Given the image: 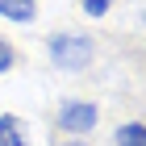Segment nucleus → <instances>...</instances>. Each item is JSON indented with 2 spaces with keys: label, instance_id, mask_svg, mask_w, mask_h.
Masks as SVG:
<instances>
[{
  "label": "nucleus",
  "instance_id": "1",
  "mask_svg": "<svg viewBox=\"0 0 146 146\" xmlns=\"http://www.w3.org/2000/svg\"><path fill=\"white\" fill-rule=\"evenodd\" d=\"M46 54H50V63L58 71H84L92 63V54H96V46L79 29H58V34L46 38Z\"/></svg>",
  "mask_w": 146,
  "mask_h": 146
},
{
  "label": "nucleus",
  "instance_id": "2",
  "mask_svg": "<svg viewBox=\"0 0 146 146\" xmlns=\"http://www.w3.org/2000/svg\"><path fill=\"white\" fill-rule=\"evenodd\" d=\"M96 121H100V104H96V100H79V96H71V100H63V104L54 109V125H58L67 138H88L92 129H96Z\"/></svg>",
  "mask_w": 146,
  "mask_h": 146
},
{
  "label": "nucleus",
  "instance_id": "3",
  "mask_svg": "<svg viewBox=\"0 0 146 146\" xmlns=\"http://www.w3.org/2000/svg\"><path fill=\"white\" fill-rule=\"evenodd\" d=\"M0 146H29L25 121L17 117V113H0Z\"/></svg>",
  "mask_w": 146,
  "mask_h": 146
},
{
  "label": "nucleus",
  "instance_id": "4",
  "mask_svg": "<svg viewBox=\"0 0 146 146\" xmlns=\"http://www.w3.org/2000/svg\"><path fill=\"white\" fill-rule=\"evenodd\" d=\"M0 17H4V21H17V25H29L38 17V4H29V0H17V4L0 0Z\"/></svg>",
  "mask_w": 146,
  "mask_h": 146
},
{
  "label": "nucleus",
  "instance_id": "5",
  "mask_svg": "<svg viewBox=\"0 0 146 146\" xmlns=\"http://www.w3.org/2000/svg\"><path fill=\"white\" fill-rule=\"evenodd\" d=\"M113 146H146V125L142 121H129L113 134Z\"/></svg>",
  "mask_w": 146,
  "mask_h": 146
},
{
  "label": "nucleus",
  "instance_id": "6",
  "mask_svg": "<svg viewBox=\"0 0 146 146\" xmlns=\"http://www.w3.org/2000/svg\"><path fill=\"white\" fill-rule=\"evenodd\" d=\"M13 63H17V50H13V42L4 34H0V75H9L13 71Z\"/></svg>",
  "mask_w": 146,
  "mask_h": 146
},
{
  "label": "nucleus",
  "instance_id": "7",
  "mask_svg": "<svg viewBox=\"0 0 146 146\" xmlns=\"http://www.w3.org/2000/svg\"><path fill=\"white\" fill-rule=\"evenodd\" d=\"M84 13H88V17H104V13H109V4H104V0H88V4H84Z\"/></svg>",
  "mask_w": 146,
  "mask_h": 146
},
{
  "label": "nucleus",
  "instance_id": "8",
  "mask_svg": "<svg viewBox=\"0 0 146 146\" xmlns=\"http://www.w3.org/2000/svg\"><path fill=\"white\" fill-rule=\"evenodd\" d=\"M63 146H88V138H67Z\"/></svg>",
  "mask_w": 146,
  "mask_h": 146
}]
</instances>
